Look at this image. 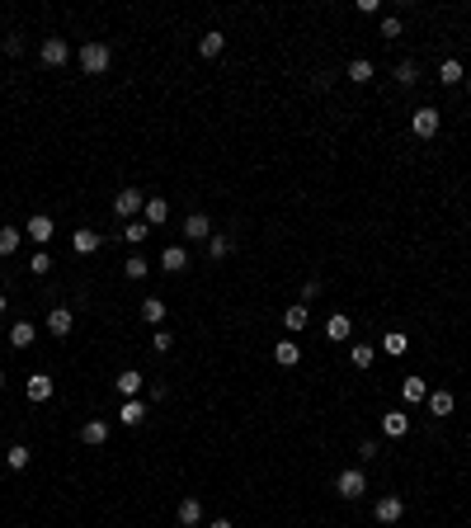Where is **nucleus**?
Segmentation results:
<instances>
[{
  "instance_id": "nucleus-28",
  "label": "nucleus",
  "mask_w": 471,
  "mask_h": 528,
  "mask_svg": "<svg viewBox=\"0 0 471 528\" xmlns=\"http://www.w3.org/2000/svg\"><path fill=\"white\" fill-rule=\"evenodd\" d=\"M349 80H354V85H368V80H373V62H368V57H354V62H349Z\"/></svg>"
},
{
  "instance_id": "nucleus-24",
  "label": "nucleus",
  "mask_w": 471,
  "mask_h": 528,
  "mask_svg": "<svg viewBox=\"0 0 471 528\" xmlns=\"http://www.w3.org/2000/svg\"><path fill=\"white\" fill-rule=\"evenodd\" d=\"M198 519H203V505H198L193 496H184V500H179V524H184V528H193Z\"/></svg>"
},
{
  "instance_id": "nucleus-8",
  "label": "nucleus",
  "mask_w": 471,
  "mask_h": 528,
  "mask_svg": "<svg viewBox=\"0 0 471 528\" xmlns=\"http://www.w3.org/2000/svg\"><path fill=\"white\" fill-rule=\"evenodd\" d=\"M66 62H71L66 38H43V66H66Z\"/></svg>"
},
{
  "instance_id": "nucleus-20",
  "label": "nucleus",
  "mask_w": 471,
  "mask_h": 528,
  "mask_svg": "<svg viewBox=\"0 0 471 528\" xmlns=\"http://www.w3.org/2000/svg\"><path fill=\"white\" fill-rule=\"evenodd\" d=\"M118 420H123L127 429H137L141 420H146V401H137V396H132V401H123V410H118Z\"/></svg>"
},
{
  "instance_id": "nucleus-11",
  "label": "nucleus",
  "mask_w": 471,
  "mask_h": 528,
  "mask_svg": "<svg viewBox=\"0 0 471 528\" xmlns=\"http://www.w3.org/2000/svg\"><path fill=\"white\" fill-rule=\"evenodd\" d=\"M99 246H104V236L94 232V227H80V232L71 236V250H76V255H94Z\"/></svg>"
},
{
  "instance_id": "nucleus-9",
  "label": "nucleus",
  "mask_w": 471,
  "mask_h": 528,
  "mask_svg": "<svg viewBox=\"0 0 471 528\" xmlns=\"http://www.w3.org/2000/svg\"><path fill=\"white\" fill-rule=\"evenodd\" d=\"M24 391H29V401H38V406H43V401H52V391H57V382H52L47 373H33L29 382H24Z\"/></svg>"
},
{
  "instance_id": "nucleus-22",
  "label": "nucleus",
  "mask_w": 471,
  "mask_h": 528,
  "mask_svg": "<svg viewBox=\"0 0 471 528\" xmlns=\"http://www.w3.org/2000/svg\"><path fill=\"white\" fill-rule=\"evenodd\" d=\"M33 335H38V330H33V321H15V326H10V344H15V349H29Z\"/></svg>"
},
{
  "instance_id": "nucleus-41",
  "label": "nucleus",
  "mask_w": 471,
  "mask_h": 528,
  "mask_svg": "<svg viewBox=\"0 0 471 528\" xmlns=\"http://www.w3.org/2000/svg\"><path fill=\"white\" fill-rule=\"evenodd\" d=\"M321 297V279H307L302 283V302H316Z\"/></svg>"
},
{
  "instance_id": "nucleus-42",
  "label": "nucleus",
  "mask_w": 471,
  "mask_h": 528,
  "mask_svg": "<svg viewBox=\"0 0 471 528\" xmlns=\"http://www.w3.org/2000/svg\"><path fill=\"white\" fill-rule=\"evenodd\" d=\"M0 47H5V57H19V52H24V43H19L15 33H10V38H5V43H0Z\"/></svg>"
},
{
  "instance_id": "nucleus-16",
  "label": "nucleus",
  "mask_w": 471,
  "mask_h": 528,
  "mask_svg": "<svg viewBox=\"0 0 471 528\" xmlns=\"http://www.w3.org/2000/svg\"><path fill=\"white\" fill-rule=\"evenodd\" d=\"M221 47H226V33L207 29L203 38H198V57H207V62H212V57H221Z\"/></svg>"
},
{
  "instance_id": "nucleus-36",
  "label": "nucleus",
  "mask_w": 471,
  "mask_h": 528,
  "mask_svg": "<svg viewBox=\"0 0 471 528\" xmlns=\"http://www.w3.org/2000/svg\"><path fill=\"white\" fill-rule=\"evenodd\" d=\"M396 80H401V85H415V80H420V62H410L406 57V62L396 66Z\"/></svg>"
},
{
  "instance_id": "nucleus-25",
  "label": "nucleus",
  "mask_w": 471,
  "mask_h": 528,
  "mask_svg": "<svg viewBox=\"0 0 471 528\" xmlns=\"http://www.w3.org/2000/svg\"><path fill=\"white\" fill-rule=\"evenodd\" d=\"M382 349H387L392 358H401V354L410 349V335H406V330H387V340H382Z\"/></svg>"
},
{
  "instance_id": "nucleus-5",
  "label": "nucleus",
  "mask_w": 471,
  "mask_h": 528,
  "mask_svg": "<svg viewBox=\"0 0 471 528\" xmlns=\"http://www.w3.org/2000/svg\"><path fill=\"white\" fill-rule=\"evenodd\" d=\"M373 514H377V524H401V514H406V500L401 496H382L373 505Z\"/></svg>"
},
{
  "instance_id": "nucleus-18",
  "label": "nucleus",
  "mask_w": 471,
  "mask_h": 528,
  "mask_svg": "<svg viewBox=\"0 0 471 528\" xmlns=\"http://www.w3.org/2000/svg\"><path fill=\"white\" fill-rule=\"evenodd\" d=\"M307 321H311V307H307V302H292V307L283 311V326L288 330H307Z\"/></svg>"
},
{
  "instance_id": "nucleus-29",
  "label": "nucleus",
  "mask_w": 471,
  "mask_h": 528,
  "mask_svg": "<svg viewBox=\"0 0 471 528\" xmlns=\"http://www.w3.org/2000/svg\"><path fill=\"white\" fill-rule=\"evenodd\" d=\"M141 316H146L151 326H165V302H160V297H146V302H141Z\"/></svg>"
},
{
  "instance_id": "nucleus-1",
  "label": "nucleus",
  "mask_w": 471,
  "mask_h": 528,
  "mask_svg": "<svg viewBox=\"0 0 471 528\" xmlns=\"http://www.w3.org/2000/svg\"><path fill=\"white\" fill-rule=\"evenodd\" d=\"M76 62H80V71H85V76H104V71H109V62H113V52H109V43H85Z\"/></svg>"
},
{
  "instance_id": "nucleus-3",
  "label": "nucleus",
  "mask_w": 471,
  "mask_h": 528,
  "mask_svg": "<svg viewBox=\"0 0 471 528\" xmlns=\"http://www.w3.org/2000/svg\"><path fill=\"white\" fill-rule=\"evenodd\" d=\"M335 491L344 500H359L363 491H368V472H363V467H344V472L335 477Z\"/></svg>"
},
{
  "instance_id": "nucleus-21",
  "label": "nucleus",
  "mask_w": 471,
  "mask_h": 528,
  "mask_svg": "<svg viewBox=\"0 0 471 528\" xmlns=\"http://www.w3.org/2000/svg\"><path fill=\"white\" fill-rule=\"evenodd\" d=\"M373 358H377L373 344H349V363H354L359 373H368V368H373Z\"/></svg>"
},
{
  "instance_id": "nucleus-46",
  "label": "nucleus",
  "mask_w": 471,
  "mask_h": 528,
  "mask_svg": "<svg viewBox=\"0 0 471 528\" xmlns=\"http://www.w3.org/2000/svg\"><path fill=\"white\" fill-rule=\"evenodd\" d=\"M467 90H471V76H467Z\"/></svg>"
},
{
  "instance_id": "nucleus-38",
  "label": "nucleus",
  "mask_w": 471,
  "mask_h": 528,
  "mask_svg": "<svg viewBox=\"0 0 471 528\" xmlns=\"http://www.w3.org/2000/svg\"><path fill=\"white\" fill-rule=\"evenodd\" d=\"M401 33H406V24H401L396 15H387V19H382V38H401Z\"/></svg>"
},
{
  "instance_id": "nucleus-39",
  "label": "nucleus",
  "mask_w": 471,
  "mask_h": 528,
  "mask_svg": "<svg viewBox=\"0 0 471 528\" xmlns=\"http://www.w3.org/2000/svg\"><path fill=\"white\" fill-rule=\"evenodd\" d=\"M359 458H363V463H373V458H382V444H377V439H363V444H359Z\"/></svg>"
},
{
  "instance_id": "nucleus-6",
  "label": "nucleus",
  "mask_w": 471,
  "mask_h": 528,
  "mask_svg": "<svg viewBox=\"0 0 471 528\" xmlns=\"http://www.w3.org/2000/svg\"><path fill=\"white\" fill-rule=\"evenodd\" d=\"M184 241H212V218H207V213H188L184 218Z\"/></svg>"
},
{
  "instance_id": "nucleus-12",
  "label": "nucleus",
  "mask_w": 471,
  "mask_h": 528,
  "mask_svg": "<svg viewBox=\"0 0 471 528\" xmlns=\"http://www.w3.org/2000/svg\"><path fill=\"white\" fill-rule=\"evenodd\" d=\"M71 326H76V316H71V307H52L47 311V330L62 340V335H71Z\"/></svg>"
},
{
  "instance_id": "nucleus-30",
  "label": "nucleus",
  "mask_w": 471,
  "mask_h": 528,
  "mask_svg": "<svg viewBox=\"0 0 471 528\" xmlns=\"http://www.w3.org/2000/svg\"><path fill=\"white\" fill-rule=\"evenodd\" d=\"M325 335H330V340H349V316H344V311H335V316L325 321Z\"/></svg>"
},
{
  "instance_id": "nucleus-4",
  "label": "nucleus",
  "mask_w": 471,
  "mask_h": 528,
  "mask_svg": "<svg viewBox=\"0 0 471 528\" xmlns=\"http://www.w3.org/2000/svg\"><path fill=\"white\" fill-rule=\"evenodd\" d=\"M439 123H443L439 109H429V104L410 113V132H415V137H424V142H429V137H439Z\"/></svg>"
},
{
  "instance_id": "nucleus-26",
  "label": "nucleus",
  "mask_w": 471,
  "mask_h": 528,
  "mask_svg": "<svg viewBox=\"0 0 471 528\" xmlns=\"http://www.w3.org/2000/svg\"><path fill=\"white\" fill-rule=\"evenodd\" d=\"M401 396H406L410 406H420L424 396H429V387H424V377H406V382H401Z\"/></svg>"
},
{
  "instance_id": "nucleus-2",
  "label": "nucleus",
  "mask_w": 471,
  "mask_h": 528,
  "mask_svg": "<svg viewBox=\"0 0 471 528\" xmlns=\"http://www.w3.org/2000/svg\"><path fill=\"white\" fill-rule=\"evenodd\" d=\"M141 208H146V194H141V189H118V199H113V213H118V222L141 218Z\"/></svg>"
},
{
  "instance_id": "nucleus-37",
  "label": "nucleus",
  "mask_w": 471,
  "mask_h": 528,
  "mask_svg": "<svg viewBox=\"0 0 471 528\" xmlns=\"http://www.w3.org/2000/svg\"><path fill=\"white\" fill-rule=\"evenodd\" d=\"M207 255H212V260H226V255H231V236H212V241H207Z\"/></svg>"
},
{
  "instance_id": "nucleus-15",
  "label": "nucleus",
  "mask_w": 471,
  "mask_h": 528,
  "mask_svg": "<svg viewBox=\"0 0 471 528\" xmlns=\"http://www.w3.org/2000/svg\"><path fill=\"white\" fill-rule=\"evenodd\" d=\"M160 269H165V274L188 269V250H184V246H165V250H160Z\"/></svg>"
},
{
  "instance_id": "nucleus-44",
  "label": "nucleus",
  "mask_w": 471,
  "mask_h": 528,
  "mask_svg": "<svg viewBox=\"0 0 471 528\" xmlns=\"http://www.w3.org/2000/svg\"><path fill=\"white\" fill-rule=\"evenodd\" d=\"M5 307H10V297H5V293H0V316H5Z\"/></svg>"
},
{
  "instance_id": "nucleus-14",
  "label": "nucleus",
  "mask_w": 471,
  "mask_h": 528,
  "mask_svg": "<svg viewBox=\"0 0 471 528\" xmlns=\"http://www.w3.org/2000/svg\"><path fill=\"white\" fill-rule=\"evenodd\" d=\"M80 439H85L90 448H104V444H109V425H104V420H85V425H80Z\"/></svg>"
},
{
  "instance_id": "nucleus-31",
  "label": "nucleus",
  "mask_w": 471,
  "mask_h": 528,
  "mask_svg": "<svg viewBox=\"0 0 471 528\" xmlns=\"http://www.w3.org/2000/svg\"><path fill=\"white\" fill-rule=\"evenodd\" d=\"M123 236H127V241H132V246H141V241L151 236V227H146V222H141V218H132V222H123Z\"/></svg>"
},
{
  "instance_id": "nucleus-33",
  "label": "nucleus",
  "mask_w": 471,
  "mask_h": 528,
  "mask_svg": "<svg viewBox=\"0 0 471 528\" xmlns=\"http://www.w3.org/2000/svg\"><path fill=\"white\" fill-rule=\"evenodd\" d=\"M5 458H10V472H24V467H29V463H33V453H29V448H24V444H15V448L5 453Z\"/></svg>"
},
{
  "instance_id": "nucleus-7",
  "label": "nucleus",
  "mask_w": 471,
  "mask_h": 528,
  "mask_svg": "<svg viewBox=\"0 0 471 528\" xmlns=\"http://www.w3.org/2000/svg\"><path fill=\"white\" fill-rule=\"evenodd\" d=\"M52 232H57V227H52V218H47V213H33V218L24 222V236H29V241H38V246H47V241H52Z\"/></svg>"
},
{
  "instance_id": "nucleus-34",
  "label": "nucleus",
  "mask_w": 471,
  "mask_h": 528,
  "mask_svg": "<svg viewBox=\"0 0 471 528\" xmlns=\"http://www.w3.org/2000/svg\"><path fill=\"white\" fill-rule=\"evenodd\" d=\"M439 80H443V85H457V80H462V62H457V57H448V62L439 66Z\"/></svg>"
},
{
  "instance_id": "nucleus-13",
  "label": "nucleus",
  "mask_w": 471,
  "mask_h": 528,
  "mask_svg": "<svg viewBox=\"0 0 471 528\" xmlns=\"http://www.w3.org/2000/svg\"><path fill=\"white\" fill-rule=\"evenodd\" d=\"M141 222H146V227H165V222H170V203H165V199H146Z\"/></svg>"
},
{
  "instance_id": "nucleus-10",
  "label": "nucleus",
  "mask_w": 471,
  "mask_h": 528,
  "mask_svg": "<svg viewBox=\"0 0 471 528\" xmlns=\"http://www.w3.org/2000/svg\"><path fill=\"white\" fill-rule=\"evenodd\" d=\"M382 434L387 439H406L410 434V415L406 410H387V415H382Z\"/></svg>"
},
{
  "instance_id": "nucleus-17",
  "label": "nucleus",
  "mask_w": 471,
  "mask_h": 528,
  "mask_svg": "<svg viewBox=\"0 0 471 528\" xmlns=\"http://www.w3.org/2000/svg\"><path fill=\"white\" fill-rule=\"evenodd\" d=\"M113 387H118V396H123V401H132V396L141 391V373H137V368H127V373L113 377Z\"/></svg>"
},
{
  "instance_id": "nucleus-45",
  "label": "nucleus",
  "mask_w": 471,
  "mask_h": 528,
  "mask_svg": "<svg viewBox=\"0 0 471 528\" xmlns=\"http://www.w3.org/2000/svg\"><path fill=\"white\" fill-rule=\"evenodd\" d=\"M0 391H5V368H0Z\"/></svg>"
},
{
  "instance_id": "nucleus-23",
  "label": "nucleus",
  "mask_w": 471,
  "mask_h": 528,
  "mask_svg": "<svg viewBox=\"0 0 471 528\" xmlns=\"http://www.w3.org/2000/svg\"><path fill=\"white\" fill-rule=\"evenodd\" d=\"M453 406H457V401H453V391H429V415H439V420H443V415H453Z\"/></svg>"
},
{
  "instance_id": "nucleus-43",
  "label": "nucleus",
  "mask_w": 471,
  "mask_h": 528,
  "mask_svg": "<svg viewBox=\"0 0 471 528\" xmlns=\"http://www.w3.org/2000/svg\"><path fill=\"white\" fill-rule=\"evenodd\" d=\"M207 528H236V524H231V519H212Z\"/></svg>"
},
{
  "instance_id": "nucleus-32",
  "label": "nucleus",
  "mask_w": 471,
  "mask_h": 528,
  "mask_svg": "<svg viewBox=\"0 0 471 528\" xmlns=\"http://www.w3.org/2000/svg\"><path fill=\"white\" fill-rule=\"evenodd\" d=\"M19 241H24V236H19L15 227H0V255H5V260H10V255L19 250Z\"/></svg>"
},
{
  "instance_id": "nucleus-40",
  "label": "nucleus",
  "mask_w": 471,
  "mask_h": 528,
  "mask_svg": "<svg viewBox=\"0 0 471 528\" xmlns=\"http://www.w3.org/2000/svg\"><path fill=\"white\" fill-rule=\"evenodd\" d=\"M47 269H52V255H47V250H38V255L29 260V274H47Z\"/></svg>"
},
{
  "instance_id": "nucleus-35",
  "label": "nucleus",
  "mask_w": 471,
  "mask_h": 528,
  "mask_svg": "<svg viewBox=\"0 0 471 528\" xmlns=\"http://www.w3.org/2000/svg\"><path fill=\"white\" fill-rule=\"evenodd\" d=\"M170 344H174V335L165 326H156V335H151V354H170Z\"/></svg>"
},
{
  "instance_id": "nucleus-27",
  "label": "nucleus",
  "mask_w": 471,
  "mask_h": 528,
  "mask_svg": "<svg viewBox=\"0 0 471 528\" xmlns=\"http://www.w3.org/2000/svg\"><path fill=\"white\" fill-rule=\"evenodd\" d=\"M123 274H127V279H146V274H151V260H146V255H127Z\"/></svg>"
},
{
  "instance_id": "nucleus-19",
  "label": "nucleus",
  "mask_w": 471,
  "mask_h": 528,
  "mask_svg": "<svg viewBox=\"0 0 471 528\" xmlns=\"http://www.w3.org/2000/svg\"><path fill=\"white\" fill-rule=\"evenodd\" d=\"M297 358H302V349L292 340H278L273 344V363H278V368H297Z\"/></svg>"
}]
</instances>
